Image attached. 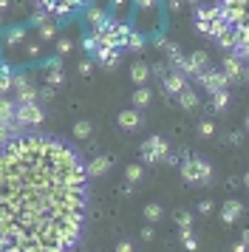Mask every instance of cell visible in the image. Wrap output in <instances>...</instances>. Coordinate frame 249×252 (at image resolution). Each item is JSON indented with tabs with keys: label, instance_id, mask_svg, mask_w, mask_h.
I'll list each match as a JSON object with an SVG mask.
<instances>
[{
	"label": "cell",
	"instance_id": "31",
	"mask_svg": "<svg viewBox=\"0 0 249 252\" xmlns=\"http://www.w3.org/2000/svg\"><path fill=\"white\" fill-rule=\"evenodd\" d=\"M71 48H74V43L68 37H57V57H65Z\"/></svg>",
	"mask_w": 249,
	"mask_h": 252
},
{
	"label": "cell",
	"instance_id": "30",
	"mask_svg": "<svg viewBox=\"0 0 249 252\" xmlns=\"http://www.w3.org/2000/svg\"><path fill=\"white\" fill-rule=\"evenodd\" d=\"M142 176H145V170H142V164H130V167L124 170V179H127L130 184H136L139 179H142Z\"/></svg>",
	"mask_w": 249,
	"mask_h": 252
},
{
	"label": "cell",
	"instance_id": "18",
	"mask_svg": "<svg viewBox=\"0 0 249 252\" xmlns=\"http://www.w3.org/2000/svg\"><path fill=\"white\" fill-rule=\"evenodd\" d=\"M179 105L184 111H195V108H198V94L192 91V85H187V88L179 91Z\"/></svg>",
	"mask_w": 249,
	"mask_h": 252
},
{
	"label": "cell",
	"instance_id": "12",
	"mask_svg": "<svg viewBox=\"0 0 249 252\" xmlns=\"http://www.w3.org/2000/svg\"><path fill=\"white\" fill-rule=\"evenodd\" d=\"M224 77L229 82H238V80H244V60H238L235 54H226L224 57Z\"/></svg>",
	"mask_w": 249,
	"mask_h": 252
},
{
	"label": "cell",
	"instance_id": "16",
	"mask_svg": "<svg viewBox=\"0 0 249 252\" xmlns=\"http://www.w3.org/2000/svg\"><path fill=\"white\" fill-rule=\"evenodd\" d=\"M14 114H17V102H14V99H6V96H0V125L14 127ZM14 130H17V127H14Z\"/></svg>",
	"mask_w": 249,
	"mask_h": 252
},
{
	"label": "cell",
	"instance_id": "42",
	"mask_svg": "<svg viewBox=\"0 0 249 252\" xmlns=\"http://www.w3.org/2000/svg\"><path fill=\"white\" fill-rule=\"evenodd\" d=\"M116 252H133V244L130 241H119L116 244Z\"/></svg>",
	"mask_w": 249,
	"mask_h": 252
},
{
	"label": "cell",
	"instance_id": "28",
	"mask_svg": "<svg viewBox=\"0 0 249 252\" xmlns=\"http://www.w3.org/2000/svg\"><path fill=\"white\" fill-rule=\"evenodd\" d=\"M130 3H133V0H111V14H113V20H122Z\"/></svg>",
	"mask_w": 249,
	"mask_h": 252
},
{
	"label": "cell",
	"instance_id": "17",
	"mask_svg": "<svg viewBox=\"0 0 249 252\" xmlns=\"http://www.w3.org/2000/svg\"><path fill=\"white\" fill-rule=\"evenodd\" d=\"M111 170V159L108 156H93L91 161H85V173L91 176H105V173Z\"/></svg>",
	"mask_w": 249,
	"mask_h": 252
},
{
	"label": "cell",
	"instance_id": "19",
	"mask_svg": "<svg viewBox=\"0 0 249 252\" xmlns=\"http://www.w3.org/2000/svg\"><path fill=\"white\" fill-rule=\"evenodd\" d=\"M130 80L136 82V85H147V80H150V65L147 63H133V68H130Z\"/></svg>",
	"mask_w": 249,
	"mask_h": 252
},
{
	"label": "cell",
	"instance_id": "33",
	"mask_svg": "<svg viewBox=\"0 0 249 252\" xmlns=\"http://www.w3.org/2000/svg\"><path fill=\"white\" fill-rule=\"evenodd\" d=\"M161 213H164V210H161V204H147L145 207V218H147V221H158V218H161Z\"/></svg>",
	"mask_w": 249,
	"mask_h": 252
},
{
	"label": "cell",
	"instance_id": "45",
	"mask_svg": "<svg viewBox=\"0 0 249 252\" xmlns=\"http://www.w3.org/2000/svg\"><path fill=\"white\" fill-rule=\"evenodd\" d=\"M167 9H170V12H179V9H181V0H167Z\"/></svg>",
	"mask_w": 249,
	"mask_h": 252
},
{
	"label": "cell",
	"instance_id": "14",
	"mask_svg": "<svg viewBox=\"0 0 249 252\" xmlns=\"http://www.w3.org/2000/svg\"><path fill=\"white\" fill-rule=\"evenodd\" d=\"M119 54L122 51H113V48H96L93 51V60L99 63L102 68H116L119 65Z\"/></svg>",
	"mask_w": 249,
	"mask_h": 252
},
{
	"label": "cell",
	"instance_id": "26",
	"mask_svg": "<svg viewBox=\"0 0 249 252\" xmlns=\"http://www.w3.org/2000/svg\"><path fill=\"white\" fill-rule=\"evenodd\" d=\"M3 40H6V46H20L23 40H26V26H14V29H9Z\"/></svg>",
	"mask_w": 249,
	"mask_h": 252
},
{
	"label": "cell",
	"instance_id": "38",
	"mask_svg": "<svg viewBox=\"0 0 249 252\" xmlns=\"http://www.w3.org/2000/svg\"><path fill=\"white\" fill-rule=\"evenodd\" d=\"M82 48H85L91 57H93V51H96V40H93L91 34H85V40H82Z\"/></svg>",
	"mask_w": 249,
	"mask_h": 252
},
{
	"label": "cell",
	"instance_id": "8",
	"mask_svg": "<svg viewBox=\"0 0 249 252\" xmlns=\"http://www.w3.org/2000/svg\"><path fill=\"white\" fill-rule=\"evenodd\" d=\"M167 156H170V145L164 136H150L142 142V161L158 164V161H164Z\"/></svg>",
	"mask_w": 249,
	"mask_h": 252
},
{
	"label": "cell",
	"instance_id": "27",
	"mask_svg": "<svg viewBox=\"0 0 249 252\" xmlns=\"http://www.w3.org/2000/svg\"><path fill=\"white\" fill-rule=\"evenodd\" d=\"M145 32H136V29H130V34H127V46L124 48H130V51H142L145 48Z\"/></svg>",
	"mask_w": 249,
	"mask_h": 252
},
{
	"label": "cell",
	"instance_id": "40",
	"mask_svg": "<svg viewBox=\"0 0 249 252\" xmlns=\"http://www.w3.org/2000/svg\"><path fill=\"white\" fill-rule=\"evenodd\" d=\"M91 71H93V63H91V60H82V63H79V74H82V77H88Z\"/></svg>",
	"mask_w": 249,
	"mask_h": 252
},
{
	"label": "cell",
	"instance_id": "4",
	"mask_svg": "<svg viewBox=\"0 0 249 252\" xmlns=\"http://www.w3.org/2000/svg\"><path fill=\"white\" fill-rule=\"evenodd\" d=\"M179 170H181V179L192 187H201V184H210L213 182V164L201 156H192V153H184V159L179 161Z\"/></svg>",
	"mask_w": 249,
	"mask_h": 252
},
{
	"label": "cell",
	"instance_id": "20",
	"mask_svg": "<svg viewBox=\"0 0 249 252\" xmlns=\"http://www.w3.org/2000/svg\"><path fill=\"white\" fill-rule=\"evenodd\" d=\"M17 105H31V102H40V91L34 85H26V88H17Z\"/></svg>",
	"mask_w": 249,
	"mask_h": 252
},
{
	"label": "cell",
	"instance_id": "23",
	"mask_svg": "<svg viewBox=\"0 0 249 252\" xmlns=\"http://www.w3.org/2000/svg\"><path fill=\"white\" fill-rule=\"evenodd\" d=\"M226 105H229V91H218V94H210V108L215 114H224Z\"/></svg>",
	"mask_w": 249,
	"mask_h": 252
},
{
	"label": "cell",
	"instance_id": "39",
	"mask_svg": "<svg viewBox=\"0 0 249 252\" xmlns=\"http://www.w3.org/2000/svg\"><path fill=\"white\" fill-rule=\"evenodd\" d=\"M150 74H156L158 80H164V77H167V63H158V65H153V68H150Z\"/></svg>",
	"mask_w": 249,
	"mask_h": 252
},
{
	"label": "cell",
	"instance_id": "7",
	"mask_svg": "<svg viewBox=\"0 0 249 252\" xmlns=\"http://www.w3.org/2000/svg\"><path fill=\"white\" fill-rule=\"evenodd\" d=\"M45 119V111L37 102L31 105H17V114H14V127L17 130H29V127H40Z\"/></svg>",
	"mask_w": 249,
	"mask_h": 252
},
{
	"label": "cell",
	"instance_id": "47",
	"mask_svg": "<svg viewBox=\"0 0 249 252\" xmlns=\"http://www.w3.org/2000/svg\"><path fill=\"white\" fill-rule=\"evenodd\" d=\"M26 51H29L31 57H37V54H40V46H34V43H31V46H26Z\"/></svg>",
	"mask_w": 249,
	"mask_h": 252
},
{
	"label": "cell",
	"instance_id": "41",
	"mask_svg": "<svg viewBox=\"0 0 249 252\" xmlns=\"http://www.w3.org/2000/svg\"><path fill=\"white\" fill-rule=\"evenodd\" d=\"M198 213H201V216H210V213H213V201H201V204H198Z\"/></svg>",
	"mask_w": 249,
	"mask_h": 252
},
{
	"label": "cell",
	"instance_id": "29",
	"mask_svg": "<svg viewBox=\"0 0 249 252\" xmlns=\"http://www.w3.org/2000/svg\"><path fill=\"white\" fill-rule=\"evenodd\" d=\"M181 241H184V247L190 252H195V247H198V241H195V232H192V227L181 229Z\"/></svg>",
	"mask_w": 249,
	"mask_h": 252
},
{
	"label": "cell",
	"instance_id": "10",
	"mask_svg": "<svg viewBox=\"0 0 249 252\" xmlns=\"http://www.w3.org/2000/svg\"><path fill=\"white\" fill-rule=\"evenodd\" d=\"M210 65V54L207 51H192V54H187V63H184V77H198L204 68Z\"/></svg>",
	"mask_w": 249,
	"mask_h": 252
},
{
	"label": "cell",
	"instance_id": "36",
	"mask_svg": "<svg viewBox=\"0 0 249 252\" xmlns=\"http://www.w3.org/2000/svg\"><path fill=\"white\" fill-rule=\"evenodd\" d=\"M14 133H17L14 127H9V125H0V145H6V142H9V139L14 136Z\"/></svg>",
	"mask_w": 249,
	"mask_h": 252
},
{
	"label": "cell",
	"instance_id": "3",
	"mask_svg": "<svg viewBox=\"0 0 249 252\" xmlns=\"http://www.w3.org/2000/svg\"><path fill=\"white\" fill-rule=\"evenodd\" d=\"M88 34L96 40V48H113V51H122V48L127 46L130 26L124 23V20H113V17H108L102 26L91 29Z\"/></svg>",
	"mask_w": 249,
	"mask_h": 252
},
{
	"label": "cell",
	"instance_id": "2",
	"mask_svg": "<svg viewBox=\"0 0 249 252\" xmlns=\"http://www.w3.org/2000/svg\"><path fill=\"white\" fill-rule=\"evenodd\" d=\"M195 29L204 37L215 40L221 48L232 51L238 60H247V46L238 40V34L232 32V26L224 20V14H221L218 6H198V12H195Z\"/></svg>",
	"mask_w": 249,
	"mask_h": 252
},
{
	"label": "cell",
	"instance_id": "9",
	"mask_svg": "<svg viewBox=\"0 0 249 252\" xmlns=\"http://www.w3.org/2000/svg\"><path fill=\"white\" fill-rule=\"evenodd\" d=\"M195 80H198V85H201V88H204L207 94L229 91V85H232V82H229V80L224 77V71H215V68H204L201 74L195 77Z\"/></svg>",
	"mask_w": 249,
	"mask_h": 252
},
{
	"label": "cell",
	"instance_id": "25",
	"mask_svg": "<svg viewBox=\"0 0 249 252\" xmlns=\"http://www.w3.org/2000/svg\"><path fill=\"white\" fill-rule=\"evenodd\" d=\"M150 99H153L150 88H147V85H139V88H136V94H133V108H136V111H139V108H147V105H150Z\"/></svg>",
	"mask_w": 249,
	"mask_h": 252
},
{
	"label": "cell",
	"instance_id": "37",
	"mask_svg": "<svg viewBox=\"0 0 249 252\" xmlns=\"http://www.w3.org/2000/svg\"><path fill=\"white\" fill-rule=\"evenodd\" d=\"M198 133H201V136H213V133H215V125L210 122V119H204L201 125H198Z\"/></svg>",
	"mask_w": 249,
	"mask_h": 252
},
{
	"label": "cell",
	"instance_id": "11",
	"mask_svg": "<svg viewBox=\"0 0 249 252\" xmlns=\"http://www.w3.org/2000/svg\"><path fill=\"white\" fill-rule=\"evenodd\" d=\"M190 82H187V77L184 74H179V71H167V77L161 80V91H164V96H179L181 88H187Z\"/></svg>",
	"mask_w": 249,
	"mask_h": 252
},
{
	"label": "cell",
	"instance_id": "5",
	"mask_svg": "<svg viewBox=\"0 0 249 252\" xmlns=\"http://www.w3.org/2000/svg\"><path fill=\"white\" fill-rule=\"evenodd\" d=\"M218 9L224 14V20L232 26V32L238 34V40L249 46L247 43V0H221Z\"/></svg>",
	"mask_w": 249,
	"mask_h": 252
},
{
	"label": "cell",
	"instance_id": "6",
	"mask_svg": "<svg viewBox=\"0 0 249 252\" xmlns=\"http://www.w3.org/2000/svg\"><path fill=\"white\" fill-rule=\"evenodd\" d=\"M34 6L45 12L51 20H68V17H74L79 9H88L91 0H34Z\"/></svg>",
	"mask_w": 249,
	"mask_h": 252
},
{
	"label": "cell",
	"instance_id": "48",
	"mask_svg": "<svg viewBox=\"0 0 249 252\" xmlns=\"http://www.w3.org/2000/svg\"><path fill=\"white\" fill-rule=\"evenodd\" d=\"M241 139H244L241 133H229V142H232V145H241Z\"/></svg>",
	"mask_w": 249,
	"mask_h": 252
},
{
	"label": "cell",
	"instance_id": "43",
	"mask_svg": "<svg viewBox=\"0 0 249 252\" xmlns=\"http://www.w3.org/2000/svg\"><path fill=\"white\" fill-rule=\"evenodd\" d=\"M54 91L57 88H48V85H45L43 91H40V99H54Z\"/></svg>",
	"mask_w": 249,
	"mask_h": 252
},
{
	"label": "cell",
	"instance_id": "32",
	"mask_svg": "<svg viewBox=\"0 0 249 252\" xmlns=\"http://www.w3.org/2000/svg\"><path fill=\"white\" fill-rule=\"evenodd\" d=\"M74 136L77 139H88L91 136V122H85V119L77 122V125H74Z\"/></svg>",
	"mask_w": 249,
	"mask_h": 252
},
{
	"label": "cell",
	"instance_id": "44",
	"mask_svg": "<svg viewBox=\"0 0 249 252\" xmlns=\"http://www.w3.org/2000/svg\"><path fill=\"white\" fill-rule=\"evenodd\" d=\"M232 252H247V235H244V238H241L235 247H232Z\"/></svg>",
	"mask_w": 249,
	"mask_h": 252
},
{
	"label": "cell",
	"instance_id": "21",
	"mask_svg": "<svg viewBox=\"0 0 249 252\" xmlns=\"http://www.w3.org/2000/svg\"><path fill=\"white\" fill-rule=\"evenodd\" d=\"M111 14L105 12V9H99V6H88V12H85V20H88L91 29H96V26H102L105 20H108Z\"/></svg>",
	"mask_w": 249,
	"mask_h": 252
},
{
	"label": "cell",
	"instance_id": "34",
	"mask_svg": "<svg viewBox=\"0 0 249 252\" xmlns=\"http://www.w3.org/2000/svg\"><path fill=\"white\" fill-rule=\"evenodd\" d=\"M176 221H179V227H181V229L192 227V216L187 213V210H179V213H176Z\"/></svg>",
	"mask_w": 249,
	"mask_h": 252
},
{
	"label": "cell",
	"instance_id": "24",
	"mask_svg": "<svg viewBox=\"0 0 249 252\" xmlns=\"http://www.w3.org/2000/svg\"><path fill=\"white\" fill-rule=\"evenodd\" d=\"M14 88V71L11 65H0V94H9Z\"/></svg>",
	"mask_w": 249,
	"mask_h": 252
},
{
	"label": "cell",
	"instance_id": "49",
	"mask_svg": "<svg viewBox=\"0 0 249 252\" xmlns=\"http://www.w3.org/2000/svg\"><path fill=\"white\" fill-rule=\"evenodd\" d=\"M181 3H190V6H198V3H201V0H181Z\"/></svg>",
	"mask_w": 249,
	"mask_h": 252
},
{
	"label": "cell",
	"instance_id": "1",
	"mask_svg": "<svg viewBox=\"0 0 249 252\" xmlns=\"http://www.w3.org/2000/svg\"><path fill=\"white\" fill-rule=\"evenodd\" d=\"M88 221V173L77 148L45 133L0 145V252H71Z\"/></svg>",
	"mask_w": 249,
	"mask_h": 252
},
{
	"label": "cell",
	"instance_id": "50",
	"mask_svg": "<svg viewBox=\"0 0 249 252\" xmlns=\"http://www.w3.org/2000/svg\"><path fill=\"white\" fill-rule=\"evenodd\" d=\"M82 252H88V250H82Z\"/></svg>",
	"mask_w": 249,
	"mask_h": 252
},
{
	"label": "cell",
	"instance_id": "35",
	"mask_svg": "<svg viewBox=\"0 0 249 252\" xmlns=\"http://www.w3.org/2000/svg\"><path fill=\"white\" fill-rule=\"evenodd\" d=\"M133 6H136V12H150V9L158 6V0H133Z\"/></svg>",
	"mask_w": 249,
	"mask_h": 252
},
{
	"label": "cell",
	"instance_id": "22",
	"mask_svg": "<svg viewBox=\"0 0 249 252\" xmlns=\"http://www.w3.org/2000/svg\"><path fill=\"white\" fill-rule=\"evenodd\" d=\"M37 29H40V40H57V37H60V23H57V20H51V17H48V20H43Z\"/></svg>",
	"mask_w": 249,
	"mask_h": 252
},
{
	"label": "cell",
	"instance_id": "15",
	"mask_svg": "<svg viewBox=\"0 0 249 252\" xmlns=\"http://www.w3.org/2000/svg\"><path fill=\"white\" fill-rule=\"evenodd\" d=\"M116 122H119V127H124V130H139L142 114H139L136 108H127V111H122V114L116 116Z\"/></svg>",
	"mask_w": 249,
	"mask_h": 252
},
{
	"label": "cell",
	"instance_id": "13",
	"mask_svg": "<svg viewBox=\"0 0 249 252\" xmlns=\"http://www.w3.org/2000/svg\"><path fill=\"white\" fill-rule=\"evenodd\" d=\"M241 213H244V204H241L238 198H229V201H224V207H221V221H224V224H235L238 218H241Z\"/></svg>",
	"mask_w": 249,
	"mask_h": 252
},
{
	"label": "cell",
	"instance_id": "46",
	"mask_svg": "<svg viewBox=\"0 0 249 252\" xmlns=\"http://www.w3.org/2000/svg\"><path fill=\"white\" fill-rule=\"evenodd\" d=\"M142 238H145V241H153V227H145V229H142Z\"/></svg>",
	"mask_w": 249,
	"mask_h": 252
}]
</instances>
